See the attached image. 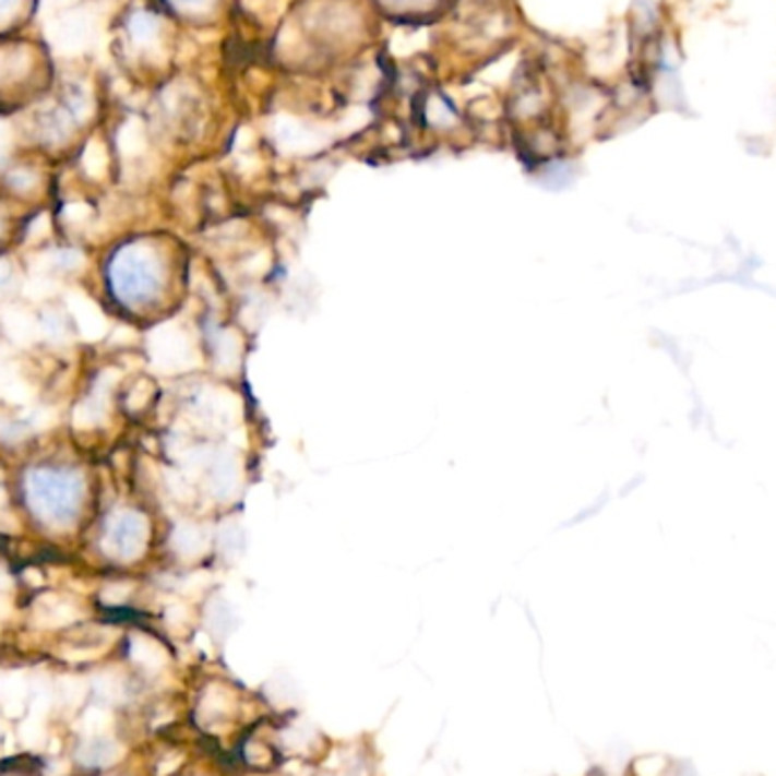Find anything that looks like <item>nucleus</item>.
<instances>
[{
	"mask_svg": "<svg viewBox=\"0 0 776 776\" xmlns=\"http://www.w3.org/2000/svg\"><path fill=\"white\" fill-rule=\"evenodd\" d=\"M172 3H178V5H195V3H200V0H172Z\"/></svg>",
	"mask_w": 776,
	"mask_h": 776,
	"instance_id": "7ed1b4c3",
	"label": "nucleus"
},
{
	"mask_svg": "<svg viewBox=\"0 0 776 776\" xmlns=\"http://www.w3.org/2000/svg\"><path fill=\"white\" fill-rule=\"evenodd\" d=\"M0 776H41V774H37V772H33V769H3V772H0Z\"/></svg>",
	"mask_w": 776,
	"mask_h": 776,
	"instance_id": "f03ea898",
	"label": "nucleus"
},
{
	"mask_svg": "<svg viewBox=\"0 0 776 776\" xmlns=\"http://www.w3.org/2000/svg\"><path fill=\"white\" fill-rule=\"evenodd\" d=\"M16 5L19 0H0V19H8Z\"/></svg>",
	"mask_w": 776,
	"mask_h": 776,
	"instance_id": "f257e3e1",
	"label": "nucleus"
},
{
	"mask_svg": "<svg viewBox=\"0 0 776 776\" xmlns=\"http://www.w3.org/2000/svg\"><path fill=\"white\" fill-rule=\"evenodd\" d=\"M86 776H126V774H98V772H92V774H86Z\"/></svg>",
	"mask_w": 776,
	"mask_h": 776,
	"instance_id": "20e7f679",
	"label": "nucleus"
}]
</instances>
